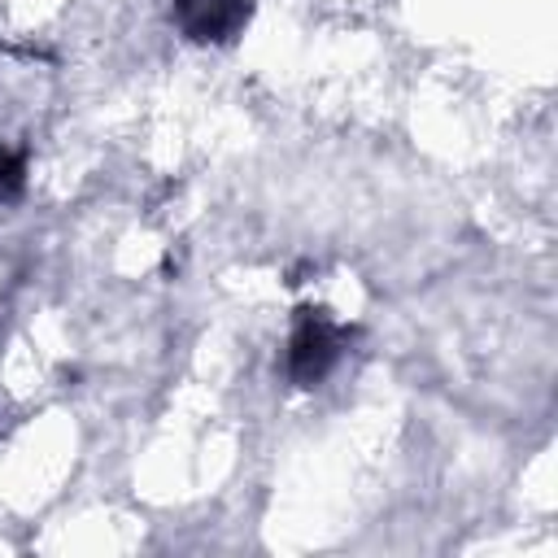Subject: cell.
Returning a JSON list of instances; mask_svg holds the SVG:
<instances>
[{
  "instance_id": "obj_1",
  "label": "cell",
  "mask_w": 558,
  "mask_h": 558,
  "mask_svg": "<svg viewBox=\"0 0 558 558\" xmlns=\"http://www.w3.org/2000/svg\"><path fill=\"white\" fill-rule=\"evenodd\" d=\"M340 357V327L327 323L323 314L305 310L292 327V340H288V371L301 388H314Z\"/></svg>"
},
{
  "instance_id": "obj_2",
  "label": "cell",
  "mask_w": 558,
  "mask_h": 558,
  "mask_svg": "<svg viewBox=\"0 0 558 558\" xmlns=\"http://www.w3.org/2000/svg\"><path fill=\"white\" fill-rule=\"evenodd\" d=\"M248 22L244 0H179V26L192 39H231Z\"/></svg>"
}]
</instances>
